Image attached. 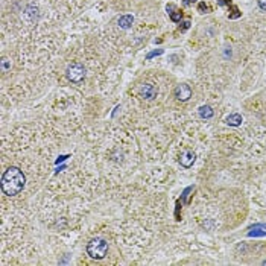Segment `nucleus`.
Listing matches in <instances>:
<instances>
[{"instance_id":"39448f33","label":"nucleus","mask_w":266,"mask_h":266,"mask_svg":"<svg viewBox=\"0 0 266 266\" xmlns=\"http://www.w3.org/2000/svg\"><path fill=\"white\" fill-rule=\"evenodd\" d=\"M175 97H177L178 101H181V102L189 101V99L192 97V88H190V85H187V84H179L177 88H175Z\"/></svg>"},{"instance_id":"f3484780","label":"nucleus","mask_w":266,"mask_h":266,"mask_svg":"<svg viewBox=\"0 0 266 266\" xmlns=\"http://www.w3.org/2000/svg\"><path fill=\"white\" fill-rule=\"evenodd\" d=\"M189 28H190V21H184V23H182V26H179V29H181V31H187Z\"/></svg>"},{"instance_id":"4468645a","label":"nucleus","mask_w":266,"mask_h":266,"mask_svg":"<svg viewBox=\"0 0 266 266\" xmlns=\"http://www.w3.org/2000/svg\"><path fill=\"white\" fill-rule=\"evenodd\" d=\"M198 11H199L201 14H207V12H208V6H207L204 2H201V3L198 5Z\"/></svg>"},{"instance_id":"b1692460","label":"nucleus","mask_w":266,"mask_h":266,"mask_svg":"<svg viewBox=\"0 0 266 266\" xmlns=\"http://www.w3.org/2000/svg\"><path fill=\"white\" fill-rule=\"evenodd\" d=\"M262 265H266V260H263V263H262Z\"/></svg>"},{"instance_id":"7ed1b4c3","label":"nucleus","mask_w":266,"mask_h":266,"mask_svg":"<svg viewBox=\"0 0 266 266\" xmlns=\"http://www.w3.org/2000/svg\"><path fill=\"white\" fill-rule=\"evenodd\" d=\"M66 75H67L69 81H71V82H81L85 78V67L81 62H73L67 67Z\"/></svg>"},{"instance_id":"6ab92c4d","label":"nucleus","mask_w":266,"mask_h":266,"mask_svg":"<svg viewBox=\"0 0 266 266\" xmlns=\"http://www.w3.org/2000/svg\"><path fill=\"white\" fill-rule=\"evenodd\" d=\"M259 6H260L263 11H266V0H259Z\"/></svg>"},{"instance_id":"423d86ee","label":"nucleus","mask_w":266,"mask_h":266,"mask_svg":"<svg viewBox=\"0 0 266 266\" xmlns=\"http://www.w3.org/2000/svg\"><path fill=\"white\" fill-rule=\"evenodd\" d=\"M196 160V155L193 151H186L182 155H181V158H179V163H181V166H184V167H190L193 163H195Z\"/></svg>"},{"instance_id":"0eeeda50","label":"nucleus","mask_w":266,"mask_h":266,"mask_svg":"<svg viewBox=\"0 0 266 266\" xmlns=\"http://www.w3.org/2000/svg\"><path fill=\"white\" fill-rule=\"evenodd\" d=\"M132 23H134V17L131 14H125L122 17H119V20H117V26L120 29H129L132 26Z\"/></svg>"},{"instance_id":"2eb2a0df","label":"nucleus","mask_w":266,"mask_h":266,"mask_svg":"<svg viewBox=\"0 0 266 266\" xmlns=\"http://www.w3.org/2000/svg\"><path fill=\"white\" fill-rule=\"evenodd\" d=\"M9 67H11V61H8L6 58H3L2 59V71H6Z\"/></svg>"},{"instance_id":"f8f14e48","label":"nucleus","mask_w":266,"mask_h":266,"mask_svg":"<svg viewBox=\"0 0 266 266\" xmlns=\"http://www.w3.org/2000/svg\"><path fill=\"white\" fill-rule=\"evenodd\" d=\"M163 49H157V50H152V52H149L148 55H146V59H151V58H154V56H158V55H163Z\"/></svg>"},{"instance_id":"9b49d317","label":"nucleus","mask_w":266,"mask_h":266,"mask_svg":"<svg viewBox=\"0 0 266 266\" xmlns=\"http://www.w3.org/2000/svg\"><path fill=\"white\" fill-rule=\"evenodd\" d=\"M169 15H170V20H172V21L178 23V21H181V18H182V12H181V11H174V12H170Z\"/></svg>"},{"instance_id":"a211bd4d","label":"nucleus","mask_w":266,"mask_h":266,"mask_svg":"<svg viewBox=\"0 0 266 266\" xmlns=\"http://www.w3.org/2000/svg\"><path fill=\"white\" fill-rule=\"evenodd\" d=\"M193 3H196V0H184V2H182L184 6H190V5H193Z\"/></svg>"},{"instance_id":"1a4fd4ad","label":"nucleus","mask_w":266,"mask_h":266,"mask_svg":"<svg viewBox=\"0 0 266 266\" xmlns=\"http://www.w3.org/2000/svg\"><path fill=\"white\" fill-rule=\"evenodd\" d=\"M263 236H266V230L262 228L259 224L254 225V227H251L248 231V237H263Z\"/></svg>"},{"instance_id":"20e7f679","label":"nucleus","mask_w":266,"mask_h":266,"mask_svg":"<svg viewBox=\"0 0 266 266\" xmlns=\"http://www.w3.org/2000/svg\"><path fill=\"white\" fill-rule=\"evenodd\" d=\"M139 94L144 101H154L157 97V87L154 84H143L139 88Z\"/></svg>"},{"instance_id":"412c9836","label":"nucleus","mask_w":266,"mask_h":266,"mask_svg":"<svg viewBox=\"0 0 266 266\" xmlns=\"http://www.w3.org/2000/svg\"><path fill=\"white\" fill-rule=\"evenodd\" d=\"M174 11H177L175 6H174V5H167V12L170 14V12H174Z\"/></svg>"},{"instance_id":"aec40b11","label":"nucleus","mask_w":266,"mask_h":266,"mask_svg":"<svg viewBox=\"0 0 266 266\" xmlns=\"http://www.w3.org/2000/svg\"><path fill=\"white\" fill-rule=\"evenodd\" d=\"M217 3L221 6H225V5H230V0H217Z\"/></svg>"},{"instance_id":"f257e3e1","label":"nucleus","mask_w":266,"mask_h":266,"mask_svg":"<svg viewBox=\"0 0 266 266\" xmlns=\"http://www.w3.org/2000/svg\"><path fill=\"white\" fill-rule=\"evenodd\" d=\"M26 184V177L18 167H9L2 175V190L6 196L18 195Z\"/></svg>"},{"instance_id":"dca6fc26","label":"nucleus","mask_w":266,"mask_h":266,"mask_svg":"<svg viewBox=\"0 0 266 266\" xmlns=\"http://www.w3.org/2000/svg\"><path fill=\"white\" fill-rule=\"evenodd\" d=\"M228 17H230V20H234V18H239V17H240V12H239V9L236 8V9H234V14H230Z\"/></svg>"},{"instance_id":"9d476101","label":"nucleus","mask_w":266,"mask_h":266,"mask_svg":"<svg viewBox=\"0 0 266 266\" xmlns=\"http://www.w3.org/2000/svg\"><path fill=\"white\" fill-rule=\"evenodd\" d=\"M199 116L202 117V119H212L213 114H214V109H213L210 105H202L201 108H199Z\"/></svg>"},{"instance_id":"5701e85b","label":"nucleus","mask_w":266,"mask_h":266,"mask_svg":"<svg viewBox=\"0 0 266 266\" xmlns=\"http://www.w3.org/2000/svg\"><path fill=\"white\" fill-rule=\"evenodd\" d=\"M259 225H260L262 228H265V230H266V224H259Z\"/></svg>"},{"instance_id":"f03ea898","label":"nucleus","mask_w":266,"mask_h":266,"mask_svg":"<svg viewBox=\"0 0 266 266\" xmlns=\"http://www.w3.org/2000/svg\"><path fill=\"white\" fill-rule=\"evenodd\" d=\"M106 251H108V243H106V240L101 239V237L91 239L87 245L88 255L91 259H96V260H102L106 255Z\"/></svg>"},{"instance_id":"ddd939ff","label":"nucleus","mask_w":266,"mask_h":266,"mask_svg":"<svg viewBox=\"0 0 266 266\" xmlns=\"http://www.w3.org/2000/svg\"><path fill=\"white\" fill-rule=\"evenodd\" d=\"M193 190V186H190V187H187L184 192H182V195H181V201L182 202H187V196H189V193Z\"/></svg>"},{"instance_id":"4be33fe9","label":"nucleus","mask_w":266,"mask_h":266,"mask_svg":"<svg viewBox=\"0 0 266 266\" xmlns=\"http://www.w3.org/2000/svg\"><path fill=\"white\" fill-rule=\"evenodd\" d=\"M228 55H231V49L228 50V47H227V52H225V58H228Z\"/></svg>"},{"instance_id":"6e6552de","label":"nucleus","mask_w":266,"mask_h":266,"mask_svg":"<svg viewBox=\"0 0 266 266\" xmlns=\"http://www.w3.org/2000/svg\"><path fill=\"white\" fill-rule=\"evenodd\" d=\"M225 122H227V125H230V126H240L242 122H243V119H242V116L239 113H234V114H230L225 119Z\"/></svg>"}]
</instances>
